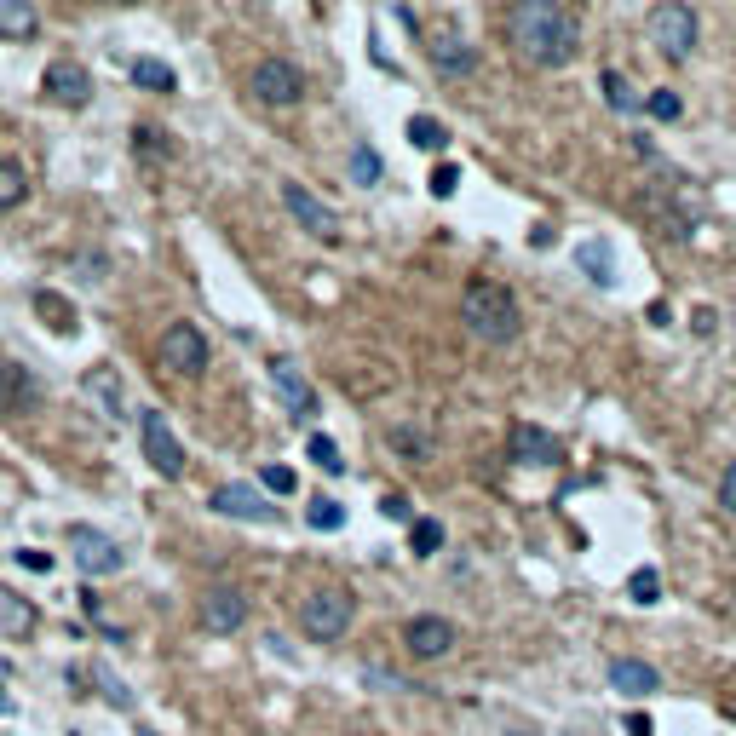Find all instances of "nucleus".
Instances as JSON below:
<instances>
[{"label": "nucleus", "mask_w": 736, "mask_h": 736, "mask_svg": "<svg viewBox=\"0 0 736 736\" xmlns=\"http://www.w3.org/2000/svg\"><path fill=\"white\" fill-rule=\"evenodd\" d=\"M610 685H616L621 696H656V690H662V673H656L650 662L616 656V662H610Z\"/></svg>", "instance_id": "nucleus-17"}, {"label": "nucleus", "mask_w": 736, "mask_h": 736, "mask_svg": "<svg viewBox=\"0 0 736 736\" xmlns=\"http://www.w3.org/2000/svg\"><path fill=\"white\" fill-rule=\"evenodd\" d=\"M35 311L46 317V328H52V334H75V311H69L58 294H35Z\"/></svg>", "instance_id": "nucleus-29"}, {"label": "nucleus", "mask_w": 736, "mask_h": 736, "mask_svg": "<svg viewBox=\"0 0 736 736\" xmlns=\"http://www.w3.org/2000/svg\"><path fill=\"white\" fill-rule=\"evenodd\" d=\"M644 110L656 115V121H679V115H685V98H679L673 87H656L650 98H644Z\"/></svg>", "instance_id": "nucleus-32"}, {"label": "nucleus", "mask_w": 736, "mask_h": 736, "mask_svg": "<svg viewBox=\"0 0 736 736\" xmlns=\"http://www.w3.org/2000/svg\"><path fill=\"white\" fill-rule=\"evenodd\" d=\"M271 386H276V397L288 403V414H299V420H311V414H317V391H311V380H305L288 357H276V363H271Z\"/></svg>", "instance_id": "nucleus-16"}, {"label": "nucleus", "mask_w": 736, "mask_h": 736, "mask_svg": "<svg viewBox=\"0 0 736 736\" xmlns=\"http://www.w3.org/2000/svg\"><path fill=\"white\" fill-rule=\"evenodd\" d=\"M363 679L368 685H380V690H420V685H409V679H397V673H380V667H368Z\"/></svg>", "instance_id": "nucleus-40"}, {"label": "nucleus", "mask_w": 736, "mask_h": 736, "mask_svg": "<svg viewBox=\"0 0 736 736\" xmlns=\"http://www.w3.org/2000/svg\"><path fill=\"white\" fill-rule=\"evenodd\" d=\"M138 437H144V460L156 466V478H179V472H184V443L173 437L167 414L144 409V414H138Z\"/></svg>", "instance_id": "nucleus-8"}, {"label": "nucleus", "mask_w": 736, "mask_h": 736, "mask_svg": "<svg viewBox=\"0 0 736 736\" xmlns=\"http://www.w3.org/2000/svg\"><path fill=\"white\" fill-rule=\"evenodd\" d=\"M345 173H351V184H380L386 167H380V156H374V144L357 138V144H351V156H345Z\"/></svg>", "instance_id": "nucleus-25"}, {"label": "nucleus", "mask_w": 736, "mask_h": 736, "mask_svg": "<svg viewBox=\"0 0 736 736\" xmlns=\"http://www.w3.org/2000/svg\"><path fill=\"white\" fill-rule=\"evenodd\" d=\"M156 363L167 368V374H179V380L207 374V334L196 322H167V328H161V345H156Z\"/></svg>", "instance_id": "nucleus-5"}, {"label": "nucleus", "mask_w": 736, "mask_h": 736, "mask_svg": "<svg viewBox=\"0 0 736 736\" xmlns=\"http://www.w3.org/2000/svg\"><path fill=\"white\" fill-rule=\"evenodd\" d=\"M391 449H403L409 460H420V455H426V437L409 432V426H397V432H391Z\"/></svg>", "instance_id": "nucleus-36"}, {"label": "nucleus", "mask_w": 736, "mask_h": 736, "mask_svg": "<svg viewBox=\"0 0 736 736\" xmlns=\"http://www.w3.org/2000/svg\"><path fill=\"white\" fill-rule=\"evenodd\" d=\"M575 265L587 271V282H593V288H610V282H616V253H610V242H604V236L575 242Z\"/></svg>", "instance_id": "nucleus-18"}, {"label": "nucleus", "mask_w": 736, "mask_h": 736, "mask_svg": "<svg viewBox=\"0 0 736 736\" xmlns=\"http://www.w3.org/2000/svg\"><path fill=\"white\" fill-rule=\"evenodd\" d=\"M133 81L144 92H173V87H179L173 64H161V58H138V64H133Z\"/></svg>", "instance_id": "nucleus-26"}, {"label": "nucleus", "mask_w": 736, "mask_h": 736, "mask_svg": "<svg viewBox=\"0 0 736 736\" xmlns=\"http://www.w3.org/2000/svg\"><path fill=\"white\" fill-rule=\"evenodd\" d=\"M627 598H633V604H644V610H650V604L662 598V575L650 570V564H644V570H633V581H627Z\"/></svg>", "instance_id": "nucleus-31"}, {"label": "nucleus", "mask_w": 736, "mask_h": 736, "mask_svg": "<svg viewBox=\"0 0 736 736\" xmlns=\"http://www.w3.org/2000/svg\"><path fill=\"white\" fill-rule=\"evenodd\" d=\"M460 322H466L483 345H512L524 334L518 299L506 294L501 282H489V276H472V282H466V294H460Z\"/></svg>", "instance_id": "nucleus-2"}, {"label": "nucleus", "mask_w": 736, "mask_h": 736, "mask_svg": "<svg viewBox=\"0 0 736 736\" xmlns=\"http://www.w3.org/2000/svg\"><path fill=\"white\" fill-rule=\"evenodd\" d=\"M207 506H213L219 518H242V524H276V518H282L253 483H219V489H207Z\"/></svg>", "instance_id": "nucleus-10"}, {"label": "nucleus", "mask_w": 736, "mask_h": 736, "mask_svg": "<svg viewBox=\"0 0 736 736\" xmlns=\"http://www.w3.org/2000/svg\"><path fill=\"white\" fill-rule=\"evenodd\" d=\"M196 621H202V633H236L248 621V593L242 587H207L202 604H196Z\"/></svg>", "instance_id": "nucleus-12"}, {"label": "nucleus", "mask_w": 736, "mask_h": 736, "mask_svg": "<svg viewBox=\"0 0 736 736\" xmlns=\"http://www.w3.org/2000/svg\"><path fill=\"white\" fill-rule=\"evenodd\" d=\"M29 627H35V604H29V598H18L12 587H0V633L23 639Z\"/></svg>", "instance_id": "nucleus-22"}, {"label": "nucleus", "mask_w": 736, "mask_h": 736, "mask_svg": "<svg viewBox=\"0 0 736 736\" xmlns=\"http://www.w3.org/2000/svg\"><path fill=\"white\" fill-rule=\"evenodd\" d=\"M41 35V12L29 0H0V41H35Z\"/></svg>", "instance_id": "nucleus-20"}, {"label": "nucleus", "mask_w": 736, "mask_h": 736, "mask_svg": "<svg viewBox=\"0 0 736 736\" xmlns=\"http://www.w3.org/2000/svg\"><path fill=\"white\" fill-rule=\"evenodd\" d=\"M501 29L506 46L535 69H564L581 52V23L564 0H512Z\"/></svg>", "instance_id": "nucleus-1"}, {"label": "nucleus", "mask_w": 736, "mask_h": 736, "mask_svg": "<svg viewBox=\"0 0 736 736\" xmlns=\"http://www.w3.org/2000/svg\"><path fill=\"white\" fill-rule=\"evenodd\" d=\"M426 52H432V69H437V75H472V69H478V52L460 41V35H432V46H426Z\"/></svg>", "instance_id": "nucleus-19"}, {"label": "nucleus", "mask_w": 736, "mask_h": 736, "mask_svg": "<svg viewBox=\"0 0 736 736\" xmlns=\"http://www.w3.org/2000/svg\"><path fill=\"white\" fill-rule=\"evenodd\" d=\"M259 483H265V489H271V495H294V472H288V466H265V472H259Z\"/></svg>", "instance_id": "nucleus-35"}, {"label": "nucleus", "mask_w": 736, "mask_h": 736, "mask_svg": "<svg viewBox=\"0 0 736 736\" xmlns=\"http://www.w3.org/2000/svg\"><path fill=\"white\" fill-rule=\"evenodd\" d=\"M282 207H288V213L299 219V230H311L317 242H340V230H345L340 213L322 202V196H311L299 179H282Z\"/></svg>", "instance_id": "nucleus-9"}, {"label": "nucleus", "mask_w": 736, "mask_h": 736, "mask_svg": "<svg viewBox=\"0 0 736 736\" xmlns=\"http://www.w3.org/2000/svg\"><path fill=\"white\" fill-rule=\"evenodd\" d=\"M35 409H41V380L23 363H0V414L23 420V414H35Z\"/></svg>", "instance_id": "nucleus-15"}, {"label": "nucleus", "mask_w": 736, "mask_h": 736, "mask_svg": "<svg viewBox=\"0 0 736 736\" xmlns=\"http://www.w3.org/2000/svg\"><path fill=\"white\" fill-rule=\"evenodd\" d=\"M0 708H6V690H0Z\"/></svg>", "instance_id": "nucleus-43"}, {"label": "nucleus", "mask_w": 736, "mask_h": 736, "mask_svg": "<svg viewBox=\"0 0 736 736\" xmlns=\"http://www.w3.org/2000/svg\"><path fill=\"white\" fill-rule=\"evenodd\" d=\"M305 524L328 535V529H340V524H345V506H340V501H328V495H317V501L305 506Z\"/></svg>", "instance_id": "nucleus-30"}, {"label": "nucleus", "mask_w": 736, "mask_h": 736, "mask_svg": "<svg viewBox=\"0 0 736 736\" xmlns=\"http://www.w3.org/2000/svg\"><path fill=\"white\" fill-rule=\"evenodd\" d=\"M41 87L58 110H87L92 104V75H87V64H75V58H52L46 75H41Z\"/></svg>", "instance_id": "nucleus-11"}, {"label": "nucleus", "mask_w": 736, "mask_h": 736, "mask_svg": "<svg viewBox=\"0 0 736 736\" xmlns=\"http://www.w3.org/2000/svg\"><path fill=\"white\" fill-rule=\"evenodd\" d=\"M506 449H512V460H518V466H564V443H558L547 426H529V420H518V426H512Z\"/></svg>", "instance_id": "nucleus-14"}, {"label": "nucleus", "mask_w": 736, "mask_h": 736, "mask_svg": "<svg viewBox=\"0 0 736 736\" xmlns=\"http://www.w3.org/2000/svg\"><path fill=\"white\" fill-rule=\"evenodd\" d=\"M426 190H432L437 202H449V196L460 190V167H455V161H437V167H432V184H426Z\"/></svg>", "instance_id": "nucleus-34"}, {"label": "nucleus", "mask_w": 736, "mask_h": 736, "mask_svg": "<svg viewBox=\"0 0 736 736\" xmlns=\"http://www.w3.org/2000/svg\"><path fill=\"white\" fill-rule=\"evenodd\" d=\"M110 6H115V0H110Z\"/></svg>", "instance_id": "nucleus-44"}, {"label": "nucleus", "mask_w": 736, "mask_h": 736, "mask_svg": "<svg viewBox=\"0 0 736 736\" xmlns=\"http://www.w3.org/2000/svg\"><path fill=\"white\" fill-rule=\"evenodd\" d=\"M305 455H311V460H317V466H322V472H328V478H334V472H345V460H340V443H334V437H311V449H305Z\"/></svg>", "instance_id": "nucleus-33"}, {"label": "nucleus", "mask_w": 736, "mask_h": 736, "mask_svg": "<svg viewBox=\"0 0 736 736\" xmlns=\"http://www.w3.org/2000/svg\"><path fill=\"white\" fill-rule=\"evenodd\" d=\"M403 644H409L414 662H443L449 650H455V621L449 616H414L403 627Z\"/></svg>", "instance_id": "nucleus-13"}, {"label": "nucleus", "mask_w": 736, "mask_h": 736, "mask_svg": "<svg viewBox=\"0 0 736 736\" xmlns=\"http://www.w3.org/2000/svg\"><path fill=\"white\" fill-rule=\"evenodd\" d=\"M29 196V173H23L18 161H6L0 156V213H12V207Z\"/></svg>", "instance_id": "nucleus-27"}, {"label": "nucleus", "mask_w": 736, "mask_h": 736, "mask_svg": "<svg viewBox=\"0 0 736 736\" xmlns=\"http://www.w3.org/2000/svg\"><path fill=\"white\" fill-rule=\"evenodd\" d=\"M351 593L345 587H317L311 598H299V633L317 644H334L345 639V627H351Z\"/></svg>", "instance_id": "nucleus-4"}, {"label": "nucleus", "mask_w": 736, "mask_h": 736, "mask_svg": "<svg viewBox=\"0 0 736 736\" xmlns=\"http://www.w3.org/2000/svg\"><path fill=\"white\" fill-rule=\"evenodd\" d=\"M69 558H75V570L92 575V581H98V575H115L127 564L121 541L104 535V529H92V524H69Z\"/></svg>", "instance_id": "nucleus-7"}, {"label": "nucleus", "mask_w": 736, "mask_h": 736, "mask_svg": "<svg viewBox=\"0 0 736 736\" xmlns=\"http://www.w3.org/2000/svg\"><path fill=\"white\" fill-rule=\"evenodd\" d=\"M248 92L265 110H288V104L305 98V75H299V64H288V58H259L253 75H248Z\"/></svg>", "instance_id": "nucleus-6"}, {"label": "nucleus", "mask_w": 736, "mask_h": 736, "mask_svg": "<svg viewBox=\"0 0 736 736\" xmlns=\"http://www.w3.org/2000/svg\"><path fill=\"white\" fill-rule=\"evenodd\" d=\"M437 547H443V524H437V518H414L409 524V552L414 558H437Z\"/></svg>", "instance_id": "nucleus-28"}, {"label": "nucleus", "mask_w": 736, "mask_h": 736, "mask_svg": "<svg viewBox=\"0 0 736 736\" xmlns=\"http://www.w3.org/2000/svg\"><path fill=\"white\" fill-rule=\"evenodd\" d=\"M18 564H23V570H52V552H41V547H18Z\"/></svg>", "instance_id": "nucleus-39"}, {"label": "nucleus", "mask_w": 736, "mask_h": 736, "mask_svg": "<svg viewBox=\"0 0 736 736\" xmlns=\"http://www.w3.org/2000/svg\"><path fill=\"white\" fill-rule=\"evenodd\" d=\"M604 98H610V110L616 115H639L644 110V98L633 92V81H627L621 69H604Z\"/></svg>", "instance_id": "nucleus-24"}, {"label": "nucleus", "mask_w": 736, "mask_h": 736, "mask_svg": "<svg viewBox=\"0 0 736 736\" xmlns=\"http://www.w3.org/2000/svg\"><path fill=\"white\" fill-rule=\"evenodd\" d=\"M627 736H650V719H644V713H633V719H627Z\"/></svg>", "instance_id": "nucleus-42"}, {"label": "nucleus", "mask_w": 736, "mask_h": 736, "mask_svg": "<svg viewBox=\"0 0 736 736\" xmlns=\"http://www.w3.org/2000/svg\"><path fill=\"white\" fill-rule=\"evenodd\" d=\"M719 506H725V512L736 518V460L725 466V478H719Z\"/></svg>", "instance_id": "nucleus-38"}, {"label": "nucleus", "mask_w": 736, "mask_h": 736, "mask_svg": "<svg viewBox=\"0 0 736 736\" xmlns=\"http://www.w3.org/2000/svg\"><path fill=\"white\" fill-rule=\"evenodd\" d=\"M690 328H696V334H702V340H708L713 328H719V317H713L708 305H702V311H696V317H690Z\"/></svg>", "instance_id": "nucleus-41"}, {"label": "nucleus", "mask_w": 736, "mask_h": 736, "mask_svg": "<svg viewBox=\"0 0 736 736\" xmlns=\"http://www.w3.org/2000/svg\"><path fill=\"white\" fill-rule=\"evenodd\" d=\"M409 144L426 150V156H443V150H449V127L432 121V115H409Z\"/></svg>", "instance_id": "nucleus-23"}, {"label": "nucleus", "mask_w": 736, "mask_h": 736, "mask_svg": "<svg viewBox=\"0 0 736 736\" xmlns=\"http://www.w3.org/2000/svg\"><path fill=\"white\" fill-rule=\"evenodd\" d=\"M650 46L662 52L667 64H685L690 52H696V12H690L685 0H662V6H650Z\"/></svg>", "instance_id": "nucleus-3"}, {"label": "nucleus", "mask_w": 736, "mask_h": 736, "mask_svg": "<svg viewBox=\"0 0 736 736\" xmlns=\"http://www.w3.org/2000/svg\"><path fill=\"white\" fill-rule=\"evenodd\" d=\"M380 512H386L391 524H414V512H409V495H386V501H380Z\"/></svg>", "instance_id": "nucleus-37"}, {"label": "nucleus", "mask_w": 736, "mask_h": 736, "mask_svg": "<svg viewBox=\"0 0 736 736\" xmlns=\"http://www.w3.org/2000/svg\"><path fill=\"white\" fill-rule=\"evenodd\" d=\"M81 391H87L92 403L104 409V420H121V380H115V368H87V380H81Z\"/></svg>", "instance_id": "nucleus-21"}]
</instances>
